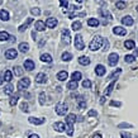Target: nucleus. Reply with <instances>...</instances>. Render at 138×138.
<instances>
[{
    "instance_id": "19",
    "label": "nucleus",
    "mask_w": 138,
    "mask_h": 138,
    "mask_svg": "<svg viewBox=\"0 0 138 138\" xmlns=\"http://www.w3.org/2000/svg\"><path fill=\"white\" fill-rule=\"evenodd\" d=\"M62 40H63V42H66V44L70 43V32L67 29L62 30Z\"/></svg>"
},
{
    "instance_id": "39",
    "label": "nucleus",
    "mask_w": 138,
    "mask_h": 138,
    "mask_svg": "<svg viewBox=\"0 0 138 138\" xmlns=\"http://www.w3.org/2000/svg\"><path fill=\"white\" fill-rule=\"evenodd\" d=\"M72 29L75 30V32H76V30H80L81 29V23H80V22H74V23H72Z\"/></svg>"
},
{
    "instance_id": "3",
    "label": "nucleus",
    "mask_w": 138,
    "mask_h": 138,
    "mask_svg": "<svg viewBox=\"0 0 138 138\" xmlns=\"http://www.w3.org/2000/svg\"><path fill=\"white\" fill-rule=\"evenodd\" d=\"M67 110H69L67 105L63 104V103H60V104L56 105V113H57L58 115H65V114L67 113Z\"/></svg>"
},
{
    "instance_id": "1",
    "label": "nucleus",
    "mask_w": 138,
    "mask_h": 138,
    "mask_svg": "<svg viewBox=\"0 0 138 138\" xmlns=\"http://www.w3.org/2000/svg\"><path fill=\"white\" fill-rule=\"evenodd\" d=\"M76 120V115L75 114H69L66 117V124H67V134L72 136L74 134V123Z\"/></svg>"
},
{
    "instance_id": "10",
    "label": "nucleus",
    "mask_w": 138,
    "mask_h": 138,
    "mask_svg": "<svg viewBox=\"0 0 138 138\" xmlns=\"http://www.w3.org/2000/svg\"><path fill=\"white\" fill-rule=\"evenodd\" d=\"M36 81H37L38 84H46V82H47V76H46V74H43V72L38 74V75L36 76Z\"/></svg>"
},
{
    "instance_id": "18",
    "label": "nucleus",
    "mask_w": 138,
    "mask_h": 138,
    "mask_svg": "<svg viewBox=\"0 0 138 138\" xmlns=\"http://www.w3.org/2000/svg\"><path fill=\"white\" fill-rule=\"evenodd\" d=\"M122 23L124 24V25H132L133 24V18L132 17H129V15H127V17H123L122 18Z\"/></svg>"
},
{
    "instance_id": "22",
    "label": "nucleus",
    "mask_w": 138,
    "mask_h": 138,
    "mask_svg": "<svg viewBox=\"0 0 138 138\" xmlns=\"http://www.w3.org/2000/svg\"><path fill=\"white\" fill-rule=\"evenodd\" d=\"M19 51L20 52H23V53H27L28 51H29V44L28 43H25V42H23V43H20L19 44Z\"/></svg>"
},
{
    "instance_id": "14",
    "label": "nucleus",
    "mask_w": 138,
    "mask_h": 138,
    "mask_svg": "<svg viewBox=\"0 0 138 138\" xmlns=\"http://www.w3.org/2000/svg\"><path fill=\"white\" fill-rule=\"evenodd\" d=\"M34 28H36V30H38V32H43V30L46 29V24H44V22H42V20H37Z\"/></svg>"
},
{
    "instance_id": "33",
    "label": "nucleus",
    "mask_w": 138,
    "mask_h": 138,
    "mask_svg": "<svg viewBox=\"0 0 138 138\" xmlns=\"http://www.w3.org/2000/svg\"><path fill=\"white\" fill-rule=\"evenodd\" d=\"M124 61L128 62V63H133V62L136 61V57H134L133 55H127V56L124 57Z\"/></svg>"
},
{
    "instance_id": "4",
    "label": "nucleus",
    "mask_w": 138,
    "mask_h": 138,
    "mask_svg": "<svg viewBox=\"0 0 138 138\" xmlns=\"http://www.w3.org/2000/svg\"><path fill=\"white\" fill-rule=\"evenodd\" d=\"M75 48H77V49H84L85 48V43H84V41H82V37L80 36V34H77L76 37H75Z\"/></svg>"
},
{
    "instance_id": "47",
    "label": "nucleus",
    "mask_w": 138,
    "mask_h": 138,
    "mask_svg": "<svg viewBox=\"0 0 138 138\" xmlns=\"http://www.w3.org/2000/svg\"><path fill=\"white\" fill-rule=\"evenodd\" d=\"M120 136H122V138H132V136L129 133H126V132H122Z\"/></svg>"
},
{
    "instance_id": "2",
    "label": "nucleus",
    "mask_w": 138,
    "mask_h": 138,
    "mask_svg": "<svg viewBox=\"0 0 138 138\" xmlns=\"http://www.w3.org/2000/svg\"><path fill=\"white\" fill-rule=\"evenodd\" d=\"M103 41H104V40H103L100 36H96V37H94V38H93V41L90 42L89 48L91 49V51H98L99 48H101Z\"/></svg>"
},
{
    "instance_id": "46",
    "label": "nucleus",
    "mask_w": 138,
    "mask_h": 138,
    "mask_svg": "<svg viewBox=\"0 0 138 138\" xmlns=\"http://www.w3.org/2000/svg\"><path fill=\"white\" fill-rule=\"evenodd\" d=\"M110 105H113V107H120V105H122V103H119V101H114V100H111V101H110Z\"/></svg>"
},
{
    "instance_id": "27",
    "label": "nucleus",
    "mask_w": 138,
    "mask_h": 138,
    "mask_svg": "<svg viewBox=\"0 0 138 138\" xmlns=\"http://www.w3.org/2000/svg\"><path fill=\"white\" fill-rule=\"evenodd\" d=\"M3 79L5 80V81H8V82H10V81L13 80V74H11V71L6 70V71L4 72V77H3Z\"/></svg>"
},
{
    "instance_id": "15",
    "label": "nucleus",
    "mask_w": 138,
    "mask_h": 138,
    "mask_svg": "<svg viewBox=\"0 0 138 138\" xmlns=\"http://www.w3.org/2000/svg\"><path fill=\"white\" fill-rule=\"evenodd\" d=\"M32 22H33V19H32V18H28V19H27V22H25L24 24H22L19 28H18V30H19L20 33H23L24 30H25L27 28H28V27H29V24L32 23Z\"/></svg>"
},
{
    "instance_id": "42",
    "label": "nucleus",
    "mask_w": 138,
    "mask_h": 138,
    "mask_svg": "<svg viewBox=\"0 0 138 138\" xmlns=\"http://www.w3.org/2000/svg\"><path fill=\"white\" fill-rule=\"evenodd\" d=\"M44 98H46V94H44V93H41L40 94V104L41 105H44Z\"/></svg>"
},
{
    "instance_id": "13",
    "label": "nucleus",
    "mask_w": 138,
    "mask_h": 138,
    "mask_svg": "<svg viewBox=\"0 0 138 138\" xmlns=\"http://www.w3.org/2000/svg\"><path fill=\"white\" fill-rule=\"evenodd\" d=\"M76 101H77V105H79L80 109H84L85 107H86V100L84 99L82 95H79V96L76 98Z\"/></svg>"
},
{
    "instance_id": "25",
    "label": "nucleus",
    "mask_w": 138,
    "mask_h": 138,
    "mask_svg": "<svg viewBox=\"0 0 138 138\" xmlns=\"http://www.w3.org/2000/svg\"><path fill=\"white\" fill-rule=\"evenodd\" d=\"M0 19L1 20H9V13L6 11L5 9H3V10H0Z\"/></svg>"
},
{
    "instance_id": "6",
    "label": "nucleus",
    "mask_w": 138,
    "mask_h": 138,
    "mask_svg": "<svg viewBox=\"0 0 138 138\" xmlns=\"http://www.w3.org/2000/svg\"><path fill=\"white\" fill-rule=\"evenodd\" d=\"M29 85H30V80L28 79V77L22 79V80H19V82H18V89H19V90H24V89H27Z\"/></svg>"
},
{
    "instance_id": "23",
    "label": "nucleus",
    "mask_w": 138,
    "mask_h": 138,
    "mask_svg": "<svg viewBox=\"0 0 138 138\" xmlns=\"http://www.w3.org/2000/svg\"><path fill=\"white\" fill-rule=\"evenodd\" d=\"M41 61L51 63V62H52V57H51V55H48V53H42V55H41Z\"/></svg>"
},
{
    "instance_id": "50",
    "label": "nucleus",
    "mask_w": 138,
    "mask_h": 138,
    "mask_svg": "<svg viewBox=\"0 0 138 138\" xmlns=\"http://www.w3.org/2000/svg\"><path fill=\"white\" fill-rule=\"evenodd\" d=\"M29 138H40V136L38 134H32V136H29Z\"/></svg>"
},
{
    "instance_id": "38",
    "label": "nucleus",
    "mask_w": 138,
    "mask_h": 138,
    "mask_svg": "<svg viewBox=\"0 0 138 138\" xmlns=\"http://www.w3.org/2000/svg\"><path fill=\"white\" fill-rule=\"evenodd\" d=\"M71 58H72V55H71L70 52H65V53H62V60H63V61H70Z\"/></svg>"
},
{
    "instance_id": "48",
    "label": "nucleus",
    "mask_w": 138,
    "mask_h": 138,
    "mask_svg": "<svg viewBox=\"0 0 138 138\" xmlns=\"http://www.w3.org/2000/svg\"><path fill=\"white\" fill-rule=\"evenodd\" d=\"M118 127H119V128H126V127H128V128H130L132 126H130V124H127V123H122V124H119Z\"/></svg>"
},
{
    "instance_id": "11",
    "label": "nucleus",
    "mask_w": 138,
    "mask_h": 138,
    "mask_svg": "<svg viewBox=\"0 0 138 138\" xmlns=\"http://www.w3.org/2000/svg\"><path fill=\"white\" fill-rule=\"evenodd\" d=\"M105 72H107V69H105L103 65H98V66L95 67V74H96L98 76H104Z\"/></svg>"
},
{
    "instance_id": "17",
    "label": "nucleus",
    "mask_w": 138,
    "mask_h": 138,
    "mask_svg": "<svg viewBox=\"0 0 138 138\" xmlns=\"http://www.w3.org/2000/svg\"><path fill=\"white\" fill-rule=\"evenodd\" d=\"M67 77H69L67 71H60L58 74H57V80H58V81H65Z\"/></svg>"
},
{
    "instance_id": "43",
    "label": "nucleus",
    "mask_w": 138,
    "mask_h": 138,
    "mask_svg": "<svg viewBox=\"0 0 138 138\" xmlns=\"http://www.w3.org/2000/svg\"><path fill=\"white\" fill-rule=\"evenodd\" d=\"M30 13H32L33 15H40L41 10L38 9V8H32V9H30Z\"/></svg>"
},
{
    "instance_id": "30",
    "label": "nucleus",
    "mask_w": 138,
    "mask_h": 138,
    "mask_svg": "<svg viewBox=\"0 0 138 138\" xmlns=\"http://www.w3.org/2000/svg\"><path fill=\"white\" fill-rule=\"evenodd\" d=\"M88 25H89V27H98L99 20L96 19V18H90V19L88 20Z\"/></svg>"
},
{
    "instance_id": "29",
    "label": "nucleus",
    "mask_w": 138,
    "mask_h": 138,
    "mask_svg": "<svg viewBox=\"0 0 138 138\" xmlns=\"http://www.w3.org/2000/svg\"><path fill=\"white\" fill-rule=\"evenodd\" d=\"M124 47L127 49H134L136 48V43L133 41H126L124 42Z\"/></svg>"
},
{
    "instance_id": "26",
    "label": "nucleus",
    "mask_w": 138,
    "mask_h": 138,
    "mask_svg": "<svg viewBox=\"0 0 138 138\" xmlns=\"http://www.w3.org/2000/svg\"><path fill=\"white\" fill-rule=\"evenodd\" d=\"M81 72L80 71H75V72H72V75H71V79H72V81H79V80H81Z\"/></svg>"
},
{
    "instance_id": "45",
    "label": "nucleus",
    "mask_w": 138,
    "mask_h": 138,
    "mask_svg": "<svg viewBox=\"0 0 138 138\" xmlns=\"http://www.w3.org/2000/svg\"><path fill=\"white\" fill-rule=\"evenodd\" d=\"M60 5L63 6V8H67V6H69V1H66V0H61V1H60Z\"/></svg>"
},
{
    "instance_id": "7",
    "label": "nucleus",
    "mask_w": 138,
    "mask_h": 138,
    "mask_svg": "<svg viewBox=\"0 0 138 138\" xmlns=\"http://www.w3.org/2000/svg\"><path fill=\"white\" fill-rule=\"evenodd\" d=\"M17 56H18V52H17L14 48H9V49L5 51V58L14 60V58H17Z\"/></svg>"
},
{
    "instance_id": "53",
    "label": "nucleus",
    "mask_w": 138,
    "mask_h": 138,
    "mask_svg": "<svg viewBox=\"0 0 138 138\" xmlns=\"http://www.w3.org/2000/svg\"><path fill=\"white\" fill-rule=\"evenodd\" d=\"M137 11H138V6H137Z\"/></svg>"
},
{
    "instance_id": "8",
    "label": "nucleus",
    "mask_w": 138,
    "mask_h": 138,
    "mask_svg": "<svg viewBox=\"0 0 138 138\" xmlns=\"http://www.w3.org/2000/svg\"><path fill=\"white\" fill-rule=\"evenodd\" d=\"M113 33L117 36H126L127 34V29L123 27H114L113 28Z\"/></svg>"
},
{
    "instance_id": "37",
    "label": "nucleus",
    "mask_w": 138,
    "mask_h": 138,
    "mask_svg": "<svg viewBox=\"0 0 138 138\" xmlns=\"http://www.w3.org/2000/svg\"><path fill=\"white\" fill-rule=\"evenodd\" d=\"M115 6H117L118 9L122 10L127 6V4H126V1H117V3H115Z\"/></svg>"
},
{
    "instance_id": "34",
    "label": "nucleus",
    "mask_w": 138,
    "mask_h": 138,
    "mask_svg": "<svg viewBox=\"0 0 138 138\" xmlns=\"http://www.w3.org/2000/svg\"><path fill=\"white\" fill-rule=\"evenodd\" d=\"M18 99H19V96H18V95H14V96H11V98H10V100H9V104L11 105V107H14V105L18 103Z\"/></svg>"
},
{
    "instance_id": "44",
    "label": "nucleus",
    "mask_w": 138,
    "mask_h": 138,
    "mask_svg": "<svg viewBox=\"0 0 138 138\" xmlns=\"http://www.w3.org/2000/svg\"><path fill=\"white\" fill-rule=\"evenodd\" d=\"M20 108H22V110H23V111H25V113H27V111L29 110V109H28V104H27L25 101H24V103H22V105H20Z\"/></svg>"
},
{
    "instance_id": "28",
    "label": "nucleus",
    "mask_w": 138,
    "mask_h": 138,
    "mask_svg": "<svg viewBox=\"0 0 138 138\" xmlns=\"http://www.w3.org/2000/svg\"><path fill=\"white\" fill-rule=\"evenodd\" d=\"M13 91H14V86H13L11 84H8V85L5 86V89H4L5 95H11V94H13Z\"/></svg>"
},
{
    "instance_id": "51",
    "label": "nucleus",
    "mask_w": 138,
    "mask_h": 138,
    "mask_svg": "<svg viewBox=\"0 0 138 138\" xmlns=\"http://www.w3.org/2000/svg\"><path fill=\"white\" fill-rule=\"evenodd\" d=\"M3 82H4V79H3V77L0 76V85H3Z\"/></svg>"
},
{
    "instance_id": "24",
    "label": "nucleus",
    "mask_w": 138,
    "mask_h": 138,
    "mask_svg": "<svg viewBox=\"0 0 138 138\" xmlns=\"http://www.w3.org/2000/svg\"><path fill=\"white\" fill-rule=\"evenodd\" d=\"M23 72H24V70L22 69L20 66H15V67L13 69V72H11V74H14L15 76H22Z\"/></svg>"
},
{
    "instance_id": "16",
    "label": "nucleus",
    "mask_w": 138,
    "mask_h": 138,
    "mask_svg": "<svg viewBox=\"0 0 138 138\" xmlns=\"http://www.w3.org/2000/svg\"><path fill=\"white\" fill-rule=\"evenodd\" d=\"M24 69L28 70V71H32V70L34 69V62L32 60H25L24 61Z\"/></svg>"
},
{
    "instance_id": "52",
    "label": "nucleus",
    "mask_w": 138,
    "mask_h": 138,
    "mask_svg": "<svg viewBox=\"0 0 138 138\" xmlns=\"http://www.w3.org/2000/svg\"><path fill=\"white\" fill-rule=\"evenodd\" d=\"M94 138H101V136H100V134H96V136H95Z\"/></svg>"
},
{
    "instance_id": "31",
    "label": "nucleus",
    "mask_w": 138,
    "mask_h": 138,
    "mask_svg": "<svg viewBox=\"0 0 138 138\" xmlns=\"http://www.w3.org/2000/svg\"><path fill=\"white\" fill-rule=\"evenodd\" d=\"M99 11H100V14H101L104 18H107V17H108L109 19H111V15H110V13H109L108 10H105V8H100V10H99Z\"/></svg>"
},
{
    "instance_id": "21",
    "label": "nucleus",
    "mask_w": 138,
    "mask_h": 138,
    "mask_svg": "<svg viewBox=\"0 0 138 138\" xmlns=\"http://www.w3.org/2000/svg\"><path fill=\"white\" fill-rule=\"evenodd\" d=\"M79 63L84 65V66H88V65H90V58L88 56H81L79 58Z\"/></svg>"
},
{
    "instance_id": "9",
    "label": "nucleus",
    "mask_w": 138,
    "mask_h": 138,
    "mask_svg": "<svg viewBox=\"0 0 138 138\" xmlns=\"http://www.w3.org/2000/svg\"><path fill=\"white\" fill-rule=\"evenodd\" d=\"M46 27L47 28H55L56 25H57V19L56 18H48V19L46 20Z\"/></svg>"
},
{
    "instance_id": "49",
    "label": "nucleus",
    "mask_w": 138,
    "mask_h": 138,
    "mask_svg": "<svg viewBox=\"0 0 138 138\" xmlns=\"http://www.w3.org/2000/svg\"><path fill=\"white\" fill-rule=\"evenodd\" d=\"M89 115H90V117H96V115H98V113H96L95 110H90V111H89Z\"/></svg>"
},
{
    "instance_id": "41",
    "label": "nucleus",
    "mask_w": 138,
    "mask_h": 138,
    "mask_svg": "<svg viewBox=\"0 0 138 138\" xmlns=\"http://www.w3.org/2000/svg\"><path fill=\"white\" fill-rule=\"evenodd\" d=\"M120 72H122V70H120V69H118V70H117V71H114V72H113V74L110 75V77H109V79L114 80V79H115V77H118V75H119V74H120Z\"/></svg>"
},
{
    "instance_id": "35",
    "label": "nucleus",
    "mask_w": 138,
    "mask_h": 138,
    "mask_svg": "<svg viewBox=\"0 0 138 138\" xmlns=\"http://www.w3.org/2000/svg\"><path fill=\"white\" fill-rule=\"evenodd\" d=\"M67 88H69V89H71V90L77 89V82H76V81H72V80H71L69 84H67Z\"/></svg>"
},
{
    "instance_id": "36",
    "label": "nucleus",
    "mask_w": 138,
    "mask_h": 138,
    "mask_svg": "<svg viewBox=\"0 0 138 138\" xmlns=\"http://www.w3.org/2000/svg\"><path fill=\"white\" fill-rule=\"evenodd\" d=\"M114 85H115V81H111V84H110L108 88H107V90H105V95H109V94L113 91V88H114Z\"/></svg>"
},
{
    "instance_id": "20",
    "label": "nucleus",
    "mask_w": 138,
    "mask_h": 138,
    "mask_svg": "<svg viewBox=\"0 0 138 138\" xmlns=\"http://www.w3.org/2000/svg\"><path fill=\"white\" fill-rule=\"evenodd\" d=\"M53 128L56 129L57 132H63V130L66 129V127H65V124H63V123L57 122V123H55V124H53Z\"/></svg>"
},
{
    "instance_id": "5",
    "label": "nucleus",
    "mask_w": 138,
    "mask_h": 138,
    "mask_svg": "<svg viewBox=\"0 0 138 138\" xmlns=\"http://www.w3.org/2000/svg\"><path fill=\"white\" fill-rule=\"evenodd\" d=\"M118 61H119L118 53H110V55H109L108 62H109V65H110V66H115V65L118 63Z\"/></svg>"
},
{
    "instance_id": "40",
    "label": "nucleus",
    "mask_w": 138,
    "mask_h": 138,
    "mask_svg": "<svg viewBox=\"0 0 138 138\" xmlns=\"http://www.w3.org/2000/svg\"><path fill=\"white\" fill-rule=\"evenodd\" d=\"M82 86H84L85 89H90V88H91V81H90V80H84V81H82Z\"/></svg>"
},
{
    "instance_id": "32",
    "label": "nucleus",
    "mask_w": 138,
    "mask_h": 138,
    "mask_svg": "<svg viewBox=\"0 0 138 138\" xmlns=\"http://www.w3.org/2000/svg\"><path fill=\"white\" fill-rule=\"evenodd\" d=\"M10 36L8 32H0V41H9Z\"/></svg>"
},
{
    "instance_id": "12",
    "label": "nucleus",
    "mask_w": 138,
    "mask_h": 138,
    "mask_svg": "<svg viewBox=\"0 0 138 138\" xmlns=\"http://www.w3.org/2000/svg\"><path fill=\"white\" fill-rule=\"evenodd\" d=\"M28 120H29V123L36 124V126H41V124L44 123V119L43 118H34V117H30V118H28Z\"/></svg>"
}]
</instances>
